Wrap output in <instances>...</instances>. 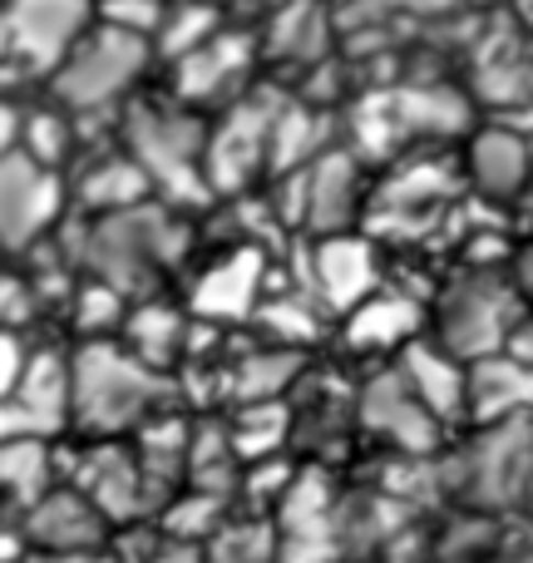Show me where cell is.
<instances>
[{
    "label": "cell",
    "mask_w": 533,
    "mask_h": 563,
    "mask_svg": "<svg viewBox=\"0 0 533 563\" xmlns=\"http://www.w3.org/2000/svg\"><path fill=\"white\" fill-rule=\"evenodd\" d=\"M184 247H188L184 213L148 198V203L119 208V213H85L75 243H69V263L85 277L109 282L129 301H138V291L148 297L158 282L174 273Z\"/></svg>",
    "instance_id": "obj_1"
},
{
    "label": "cell",
    "mask_w": 533,
    "mask_h": 563,
    "mask_svg": "<svg viewBox=\"0 0 533 563\" xmlns=\"http://www.w3.org/2000/svg\"><path fill=\"white\" fill-rule=\"evenodd\" d=\"M168 376L138 361L119 336L79 341L75 346V406L69 426L89 440H124L129 430H144L164 416Z\"/></svg>",
    "instance_id": "obj_2"
},
{
    "label": "cell",
    "mask_w": 533,
    "mask_h": 563,
    "mask_svg": "<svg viewBox=\"0 0 533 563\" xmlns=\"http://www.w3.org/2000/svg\"><path fill=\"white\" fill-rule=\"evenodd\" d=\"M208 129L203 114L178 99H129L124 104V134L119 144L134 154V164L144 168L148 188L158 203L168 208H198L213 198L208 188Z\"/></svg>",
    "instance_id": "obj_3"
},
{
    "label": "cell",
    "mask_w": 533,
    "mask_h": 563,
    "mask_svg": "<svg viewBox=\"0 0 533 563\" xmlns=\"http://www.w3.org/2000/svg\"><path fill=\"white\" fill-rule=\"evenodd\" d=\"M148 59H154V40L95 20V25L75 40V49L55 65V75L45 79L49 99L65 104L69 114H79V119L95 114V109L129 104L134 85L148 69Z\"/></svg>",
    "instance_id": "obj_4"
},
{
    "label": "cell",
    "mask_w": 533,
    "mask_h": 563,
    "mask_svg": "<svg viewBox=\"0 0 533 563\" xmlns=\"http://www.w3.org/2000/svg\"><path fill=\"white\" fill-rule=\"evenodd\" d=\"M89 25V0H10L0 10V95H15L25 79H49Z\"/></svg>",
    "instance_id": "obj_5"
},
{
    "label": "cell",
    "mask_w": 533,
    "mask_h": 563,
    "mask_svg": "<svg viewBox=\"0 0 533 563\" xmlns=\"http://www.w3.org/2000/svg\"><path fill=\"white\" fill-rule=\"evenodd\" d=\"M519 282L495 273H469L435 301V341L459 361H485L509 346L519 331Z\"/></svg>",
    "instance_id": "obj_6"
},
{
    "label": "cell",
    "mask_w": 533,
    "mask_h": 563,
    "mask_svg": "<svg viewBox=\"0 0 533 563\" xmlns=\"http://www.w3.org/2000/svg\"><path fill=\"white\" fill-rule=\"evenodd\" d=\"M69 213V184L59 168L35 164L30 154L0 158V253L30 257L55 238Z\"/></svg>",
    "instance_id": "obj_7"
},
{
    "label": "cell",
    "mask_w": 533,
    "mask_h": 563,
    "mask_svg": "<svg viewBox=\"0 0 533 563\" xmlns=\"http://www.w3.org/2000/svg\"><path fill=\"white\" fill-rule=\"evenodd\" d=\"M455 479L465 489L469 505H514L519 495H529L533 485V416L524 420H495L485 426V435L475 445L459 450ZM449 479V485H455Z\"/></svg>",
    "instance_id": "obj_8"
},
{
    "label": "cell",
    "mask_w": 533,
    "mask_h": 563,
    "mask_svg": "<svg viewBox=\"0 0 533 563\" xmlns=\"http://www.w3.org/2000/svg\"><path fill=\"white\" fill-rule=\"evenodd\" d=\"M271 119H277V99L243 95L227 104L208 129V188L213 194H243L257 184V174L271 164Z\"/></svg>",
    "instance_id": "obj_9"
},
{
    "label": "cell",
    "mask_w": 533,
    "mask_h": 563,
    "mask_svg": "<svg viewBox=\"0 0 533 563\" xmlns=\"http://www.w3.org/2000/svg\"><path fill=\"white\" fill-rule=\"evenodd\" d=\"M263 55V40L253 30L223 25L218 35H208L198 49H188L184 59H174V99L188 109H227L247 95V69Z\"/></svg>",
    "instance_id": "obj_10"
},
{
    "label": "cell",
    "mask_w": 533,
    "mask_h": 563,
    "mask_svg": "<svg viewBox=\"0 0 533 563\" xmlns=\"http://www.w3.org/2000/svg\"><path fill=\"white\" fill-rule=\"evenodd\" d=\"M356 420L380 435L386 445H396L400 455H435L440 450V420L425 400L415 396V386L406 380V371L386 366L380 376H370L366 386L356 390Z\"/></svg>",
    "instance_id": "obj_11"
},
{
    "label": "cell",
    "mask_w": 533,
    "mask_h": 563,
    "mask_svg": "<svg viewBox=\"0 0 533 563\" xmlns=\"http://www.w3.org/2000/svg\"><path fill=\"white\" fill-rule=\"evenodd\" d=\"M297 203L287 208L291 223H301L311 238H331L346 233L351 218L360 203V158L351 148H326L317 164L297 168V174H281Z\"/></svg>",
    "instance_id": "obj_12"
},
{
    "label": "cell",
    "mask_w": 533,
    "mask_h": 563,
    "mask_svg": "<svg viewBox=\"0 0 533 563\" xmlns=\"http://www.w3.org/2000/svg\"><path fill=\"white\" fill-rule=\"evenodd\" d=\"M20 534L45 559H85L109 544L114 525H109L104 509L89 495H79L75 485H55L20 515Z\"/></svg>",
    "instance_id": "obj_13"
},
{
    "label": "cell",
    "mask_w": 533,
    "mask_h": 563,
    "mask_svg": "<svg viewBox=\"0 0 533 563\" xmlns=\"http://www.w3.org/2000/svg\"><path fill=\"white\" fill-rule=\"evenodd\" d=\"M69 485L95 499L114 529L134 525L148 509V485H144V470H138V450L124 445V440H89L75 455V465H69Z\"/></svg>",
    "instance_id": "obj_14"
},
{
    "label": "cell",
    "mask_w": 533,
    "mask_h": 563,
    "mask_svg": "<svg viewBox=\"0 0 533 563\" xmlns=\"http://www.w3.org/2000/svg\"><path fill=\"white\" fill-rule=\"evenodd\" d=\"M307 282H311V297L321 301L326 311H356L366 297H376L386 282H380V257L366 238L356 233H331L311 243L307 257Z\"/></svg>",
    "instance_id": "obj_15"
},
{
    "label": "cell",
    "mask_w": 533,
    "mask_h": 563,
    "mask_svg": "<svg viewBox=\"0 0 533 563\" xmlns=\"http://www.w3.org/2000/svg\"><path fill=\"white\" fill-rule=\"evenodd\" d=\"M263 287H267V253L257 243H243L233 253H223L203 277L193 282L188 311L198 321H253L263 307Z\"/></svg>",
    "instance_id": "obj_16"
},
{
    "label": "cell",
    "mask_w": 533,
    "mask_h": 563,
    "mask_svg": "<svg viewBox=\"0 0 533 563\" xmlns=\"http://www.w3.org/2000/svg\"><path fill=\"white\" fill-rule=\"evenodd\" d=\"M469 184L495 203H519L533 188V144L519 129L489 124L469 139Z\"/></svg>",
    "instance_id": "obj_17"
},
{
    "label": "cell",
    "mask_w": 533,
    "mask_h": 563,
    "mask_svg": "<svg viewBox=\"0 0 533 563\" xmlns=\"http://www.w3.org/2000/svg\"><path fill=\"white\" fill-rule=\"evenodd\" d=\"M15 400L49 440L69 430V406H75V351L65 346H30L25 376L15 386Z\"/></svg>",
    "instance_id": "obj_18"
},
{
    "label": "cell",
    "mask_w": 533,
    "mask_h": 563,
    "mask_svg": "<svg viewBox=\"0 0 533 563\" xmlns=\"http://www.w3.org/2000/svg\"><path fill=\"white\" fill-rule=\"evenodd\" d=\"M263 55L281 69H297V75L321 69L331 55L326 5L321 0H281L263 30Z\"/></svg>",
    "instance_id": "obj_19"
},
{
    "label": "cell",
    "mask_w": 533,
    "mask_h": 563,
    "mask_svg": "<svg viewBox=\"0 0 533 563\" xmlns=\"http://www.w3.org/2000/svg\"><path fill=\"white\" fill-rule=\"evenodd\" d=\"M396 361H400V371H406V380L415 386V396L435 410L440 426L469 416V361L449 356L435 336H430V341H410Z\"/></svg>",
    "instance_id": "obj_20"
},
{
    "label": "cell",
    "mask_w": 533,
    "mask_h": 563,
    "mask_svg": "<svg viewBox=\"0 0 533 563\" xmlns=\"http://www.w3.org/2000/svg\"><path fill=\"white\" fill-rule=\"evenodd\" d=\"M469 416L479 426L533 416V366L514 361L509 351L469 361Z\"/></svg>",
    "instance_id": "obj_21"
},
{
    "label": "cell",
    "mask_w": 533,
    "mask_h": 563,
    "mask_svg": "<svg viewBox=\"0 0 533 563\" xmlns=\"http://www.w3.org/2000/svg\"><path fill=\"white\" fill-rule=\"evenodd\" d=\"M69 198H75L85 213H119V208H138L154 198L144 168L134 164L124 144L104 158H79V174L69 184Z\"/></svg>",
    "instance_id": "obj_22"
},
{
    "label": "cell",
    "mask_w": 533,
    "mask_h": 563,
    "mask_svg": "<svg viewBox=\"0 0 533 563\" xmlns=\"http://www.w3.org/2000/svg\"><path fill=\"white\" fill-rule=\"evenodd\" d=\"M420 321H425V311L415 301L380 287L356 311H346V346L376 351V356H400L410 341H420Z\"/></svg>",
    "instance_id": "obj_23"
},
{
    "label": "cell",
    "mask_w": 533,
    "mask_h": 563,
    "mask_svg": "<svg viewBox=\"0 0 533 563\" xmlns=\"http://www.w3.org/2000/svg\"><path fill=\"white\" fill-rule=\"evenodd\" d=\"M188 331H193V311L168 307V301H158V297H144L129 307V321H124V331H119V341H124L138 361H148L154 371L168 376V366L184 361Z\"/></svg>",
    "instance_id": "obj_24"
},
{
    "label": "cell",
    "mask_w": 533,
    "mask_h": 563,
    "mask_svg": "<svg viewBox=\"0 0 533 563\" xmlns=\"http://www.w3.org/2000/svg\"><path fill=\"white\" fill-rule=\"evenodd\" d=\"M55 445L49 440H0V505L25 515L45 489H55Z\"/></svg>",
    "instance_id": "obj_25"
},
{
    "label": "cell",
    "mask_w": 533,
    "mask_h": 563,
    "mask_svg": "<svg viewBox=\"0 0 533 563\" xmlns=\"http://www.w3.org/2000/svg\"><path fill=\"white\" fill-rule=\"evenodd\" d=\"M301 376V351L297 346H277V351H247L243 361H233V380H227V390H233V400H243V406H257V400H281L287 396V386Z\"/></svg>",
    "instance_id": "obj_26"
},
{
    "label": "cell",
    "mask_w": 533,
    "mask_h": 563,
    "mask_svg": "<svg viewBox=\"0 0 533 563\" xmlns=\"http://www.w3.org/2000/svg\"><path fill=\"white\" fill-rule=\"evenodd\" d=\"M129 307H134V301H129L119 287H109V282L85 277V282H75V287H69V321H75L79 341L119 336V331H124V321H129Z\"/></svg>",
    "instance_id": "obj_27"
},
{
    "label": "cell",
    "mask_w": 533,
    "mask_h": 563,
    "mask_svg": "<svg viewBox=\"0 0 533 563\" xmlns=\"http://www.w3.org/2000/svg\"><path fill=\"white\" fill-rule=\"evenodd\" d=\"M218 30H223V15H218L208 0H174L154 35V55H164L168 65H174V59H184L188 49H198L208 35H218Z\"/></svg>",
    "instance_id": "obj_28"
},
{
    "label": "cell",
    "mask_w": 533,
    "mask_h": 563,
    "mask_svg": "<svg viewBox=\"0 0 533 563\" xmlns=\"http://www.w3.org/2000/svg\"><path fill=\"white\" fill-rule=\"evenodd\" d=\"M396 99H400L396 124L415 129V134H420V129L455 134V129L469 124V104L449 85H415V89H406V95H396Z\"/></svg>",
    "instance_id": "obj_29"
},
{
    "label": "cell",
    "mask_w": 533,
    "mask_h": 563,
    "mask_svg": "<svg viewBox=\"0 0 533 563\" xmlns=\"http://www.w3.org/2000/svg\"><path fill=\"white\" fill-rule=\"evenodd\" d=\"M168 5H174V0H99L95 20H104V25H114V30H129V35L154 40L158 25H164V15H168Z\"/></svg>",
    "instance_id": "obj_30"
},
{
    "label": "cell",
    "mask_w": 533,
    "mask_h": 563,
    "mask_svg": "<svg viewBox=\"0 0 533 563\" xmlns=\"http://www.w3.org/2000/svg\"><path fill=\"white\" fill-rule=\"evenodd\" d=\"M35 311H40V297H35V287H30V277L0 267V331H20Z\"/></svg>",
    "instance_id": "obj_31"
},
{
    "label": "cell",
    "mask_w": 533,
    "mask_h": 563,
    "mask_svg": "<svg viewBox=\"0 0 533 563\" xmlns=\"http://www.w3.org/2000/svg\"><path fill=\"white\" fill-rule=\"evenodd\" d=\"M25 361H30V341L20 331H0V400L15 396L20 376H25Z\"/></svg>",
    "instance_id": "obj_32"
},
{
    "label": "cell",
    "mask_w": 533,
    "mask_h": 563,
    "mask_svg": "<svg viewBox=\"0 0 533 563\" xmlns=\"http://www.w3.org/2000/svg\"><path fill=\"white\" fill-rule=\"evenodd\" d=\"M20 134H25V104L15 95H0V158L20 154Z\"/></svg>",
    "instance_id": "obj_33"
},
{
    "label": "cell",
    "mask_w": 533,
    "mask_h": 563,
    "mask_svg": "<svg viewBox=\"0 0 533 563\" xmlns=\"http://www.w3.org/2000/svg\"><path fill=\"white\" fill-rule=\"evenodd\" d=\"M0 267H5V253H0Z\"/></svg>",
    "instance_id": "obj_34"
},
{
    "label": "cell",
    "mask_w": 533,
    "mask_h": 563,
    "mask_svg": "<svg viewBox=\"0 0 533 563\" xmlns=\"http://www.w3.org/2000/svg\"><path fill=\"white\" fill-rule=\"evenodd\" d=\"M5 5H10V0H0V10H5Z\"/></svg>",
    "instance_id": "obj_35"
}]
</instances>
